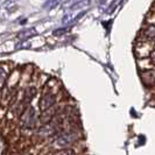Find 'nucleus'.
Instances as JSON below:
<instances>
[{
	"label": "nucleus",
	"instance_id": "4",
	"mask_svg": "<svg viewBox=\"0 0 155 155\" xmlns=\"http://www.w3.org/2000/svg\"><path fill=\"white\" fill-rule=\"evenodd\" d=\"M55 104H56V96H55V93L53 91H49V90L43 91L42 96H41V99L39 101L40 110L45 111V110L54 106Z\"/></svg>",
	"mask_w": 155,
	"mask_h": 155
},
{
	"label": "nucleus",
	"instance_id": "7",
	"mask_svg": "<svg viewBox=\"0 0 155 155\" xmlns=\"http://www.w3.org/2000/svg\"><path fill=\"white\" fill-rule=\"evenodd\" d=\"M141 78L145 84H147L149 86L154 85V69H149V70H143L141 71Z\"/></svg>",
	"mask_w": 155,
	"mask_h": 155
},
{
	"label": "nucleus",
	"instance_id": "3",
	"mask_svg": "<svg viewBox=\"0 0 155 155\" xmlns=\"http://www.w3.org/2000/svg\"><path fill=\"white\" fill-rule=\"evenodd\" d=\"M137 55L139 57H154V41H141L137 46Z\"/></svg>",
	"mask_w": 155,
	"mask_h": 155
},
{
	"label": "nucleus",
	"instance_id": "5",
	"mask_svg": "<svg viewBox=\"0 0 155 155\" xmlns=\"http://www.w3.org/2000/svg\"><path fill=\"white\" fill-rule=\"evenodd\" d=\"M60 111H61V109H60L58 106H56V104H55L54 106H51V107H49V109H47L41 112V116L39 117L40 121L43 125L49 124V123L53 120V118H54Z\"/></svg>",
	"mask_w": 155,
	"mask_h": 155
},
{
	"label": "nucleus",
	"instance_id": "9",
	"mask_svg": "<svg viewBox=\"0 0 155 155\" xmlns=\"http://www.w3.org/2000/svg\"><path fill=\"white\" fill-rule=\"evenodd\" d=\"M48 155H76V152L72 148H64V149H57L54 153H50Z\"/></svg>",
	"mask_w": 155,
	"mask_h": 155
},
{
	"label": "nucleus",
	"instance_id": "1",
	"mask_svg": "<svg viewBox=\"0 0 155 155\" xmlns=\"http://www.w3.org/2000/svg\"><path fill=\"white\" fill-rule=\"evenodd\" d=\"M81 137V132L76 130H68L64 131L60 135H57L51 142V147L55 150L57 149H64V148H70Z\"/></svg>",
	"mask_w": 155,
	"mask_h": 155
},
{
	"label": "nucleus",
	"instance_id": "6",
	"mask_svg": "<svg viewBox=\"0 0 155 155\" xmlns=\"http://www.w3.org/2000/svg\"><path fill=\"white\" fill-rule=\"evenodd\" d=\"M154 35H155V28L154 25H149L147 28H145L141 31L140 35V40L141 41H154Z\"/></svg>",
	"mask_w": 155,
	"mask_h": 155
},
{
	"label": "nucleus",
	"instance_id": "2",
	"mask_svg": "<svg viewBox=\"0 0 155 155\" xmlns=\"http://www.w3.org/2000/svg\"><path fill=\"white\" fill-rule=\"evenodd\" d=\"M20 117V126L22 128H33L36 124V111L31 106H28Z\"/></svg>",
	"mask_w": 155,
	"mask_h": 155
},
{
	"label": "nucleus",
	"instance_id": "8",
	"mask_svg": "<svg viewBox=\"0 0 155 155\" xmlns=\"http://www.w3.org/2000/svg\"><path fill=\"white\" fill-rule=\"evenodd\" d=\"M8 67L6 64H0V91L1 89L5 86V83H6V79L8 77Z\"/></svg>",
	"mask_w": 155,
	"mask_h": 155
}]
</instances>
